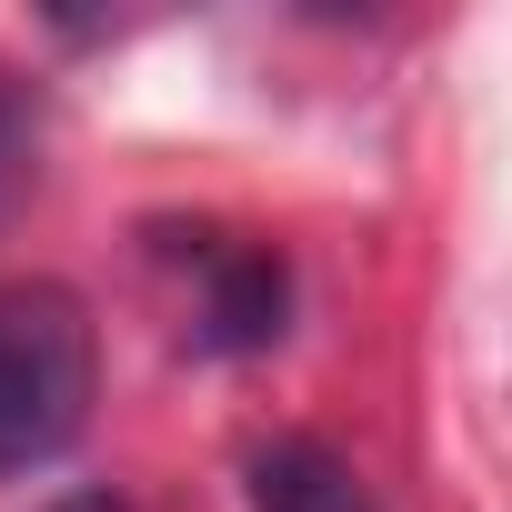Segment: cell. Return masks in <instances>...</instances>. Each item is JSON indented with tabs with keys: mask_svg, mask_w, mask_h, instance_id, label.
Instances as JSON below:
<instances>
[{
	"mask_svg": "<svg viewBox=\"0 0 512 512\" xmlns=\"http://www.w3.org/2000/svg\"><path fill=\"white\" fill-rule=\"evenodd\" d=\"M101 402V332L61 282H0V482L51 472Z\"/></svg>",
	"mask_w": 512,
	"mask_h": 512,
	"instance_id": "6da1fadb",
	"label": "cell"
},
{
	"mask_svg": "<svg viewBox=\"0 0 512 512\" xmlns=\"http://www.w3.org/2000/svg\"><path fill=\"white\" fill-rule=\"evenodd\" d=\"M241 502L251 512H382L362 462L332 452L322 432H262L241 452Z\"/></svg>",
	"mask_w": 512,
	"mask_h": 512,
	"instance_id": "3957f363",
	"label": "cell"
},
{
	"mask_svg": "<svg viewBox=\"0 0 512 512\" xmlns=\"http://www.w3.org/2000/svg\"><path fill=\"white\" fill-rule=\"evenodd\" d=\"M151 282L171 292V322L191 352L211 362H251L292 332V262L282 241L262 231H231V221H151Z\"/></svg>",
	"mask_w": 512,
	"mask_h": 512,
	"instance_id": "7a4b0ae2",
	"label": "cell"
},
{
	"mask_svg": "<svg viewBox=\"0 0 512 512\" xmlns=\"http://www.w3.org/2000/svg\"><path fill=\"white\" fill-rule=\"evenodd\" d=\"M31 181H41V91L31 71L0 61V221L31 201Z\"/></svg>",
	"mask_w": 512,
	"mask_h": 512,
	"instance_id": "277c9868",
	"label": "cell"
}]
</instances>
